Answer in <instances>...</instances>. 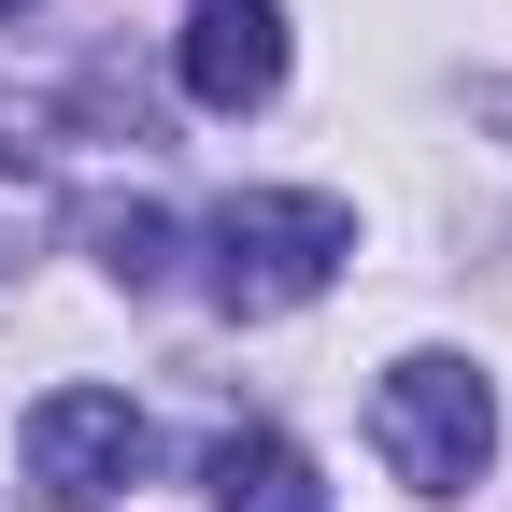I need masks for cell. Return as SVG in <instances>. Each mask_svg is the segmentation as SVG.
Segmentation results:
<instances>
[{
    "mask_svg": "<svg viewBox=\"0 0 512 512\" xmlns=\"http://www.w3.org/2000/svg\"><path fill=\"white\" fill-rule=\"evenodd\" d=\"M86 242H100V271H114V285H171V214H157V200H100Z\"/></svg>",
    "mask_w": 512,
    "mask_h": 512,
    "instance_id": "7",
    "label": "cell"
},
{
    "mask_svg": "<svg viewBox=\"0 0 512 512\" xmlns=\"http://www.w3.org/2000/svg\"><path fill=\"white\" fill-rule=\"evenodd\" d=\"M171 72H185V100H200V114L285 100V15H271V0H200L185 43H171Z\"/></svg>",
    "mask_w": 512,
    "mask_h": 512,
    "instance_id": "4",
    "label": "cell"
},
{
    "mask_svg": "<svg viewBox=\"0 0 512 512\" xmlns=\"http://www.w3.org/2000/svg\"><path fill=\"white\" fill-rule=\"evenodd\" d=\"M43 228H57V100L0 86V285L43 256Z\"/></svg>",
    "mask_w": 512,
    "mask_h": 512,
    "instance_id": "5",
    "label": "cell"
},
{
    "mask_svg": "<svg viewBox=\"0 0 512 512\" xmlns=\"http://www.w3.org/2000/svg\"><path fill=\"white\" fill-rule=\"evenodd\" d=\"M200 256H214V313L271 328V313H299V299H328V285H342L356 214H342V200H313V185H242V200L200 228Z\"/></svg>",
    "mask_w": 512,
    "mask_h": 512,
    "instance_id": "1",
    "label": "cell"
},
{
    "mask_svg": "<svg viewBox=\"0 0 512 512\" xmlns=\"http://www.w3.org/2000/svg\"><path fill=\"white\" fill-rule=\"evenodd\" d=\"M15 15H29V0H0V29H15Z\"/></svg>",
    "mask_w": 512,
    "mask_h": 512,
    "instance_id": "8",
    "label": "cell"
},
{
    "mask_svg": "<svg viewBox=\"0 0 512 512\" xmlns=\"http://www.w3.org/2000/svg\"><path fill=\"white\" fill-rule=\"evenodd\" d=\"M15 456H29V498L43 512H100V498H128L157 470V427H143L128 384H43L29 427H15Z\"/></svg>",
    "mask_w": 512,
    "mask_h": 512,
    "instance_id": "3",
    "label": "cell"
},
{
    "mask_svg": "<svg viewBox=\"0 0 512 512\" xmlns=\"http://www.w3.org/2000/svg\"><path fill=\"white\" fill-rule=\"evenodd\" d=\"M370 441H384V470L413 498H470L484 456H498V384L470 356H399L370 384Z\"/></svg>",
    "mask_w": 512,
    "mask_h": 512,
    "instance_id": "2",
    "label": "cell"
},
{
    "mask_svg": "<svg viewBox=\"0 0 512 512\" xmlns=\"http://www.w3.org/2000/svg\"><path fill=\"white\" fill-rule=\"evenodd\" d=\"M200 484H214V512H328V484H313V456L285 427H214Z\"/></svg>",
    "mask_w": 512,
    "mask_h": 512,
    "instance_id": "6",
    "label": "cell"
}]
</instances>
